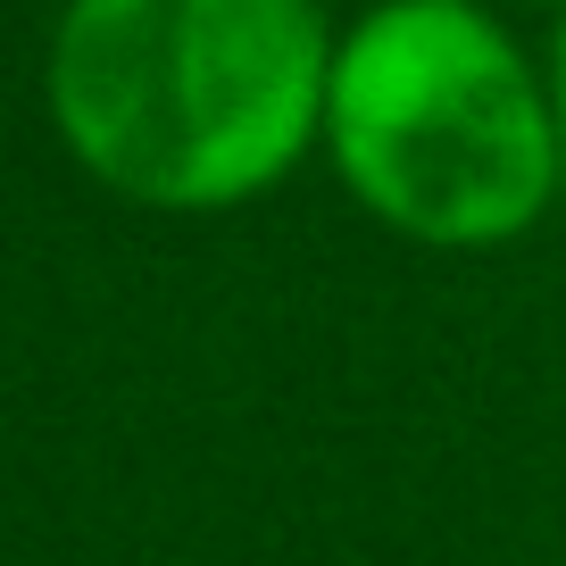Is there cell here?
I'll use <instances>...</instances> for the list:
<instances>
[{"mask_svg": "<svg viewBox=\"0 0 566 566\" xmlns=\"http://www.w3.org/2000/svg\"><path fill=\"white\" fill-rule=\"evenodd\" d=\"M325 0H59L51 134L108 200L226 217L292 184L325 134Z\"/></svg>", "mask_w": 566, "mask_h": 566, "instance_id": "obj_1", "label": "cell"}, {"mask_svg": "<svg viewBox=\"0 0 566 566\" xmlns=\"http://www.w3.org/2000/svg\"><path fill=\"white\" fill-rule=\"evenodd\" d=\"M317 150L417 250H509L558 209L549 67L483 0H367L334 34Z\"/></svg>", "mask_w": 566, "mask_h": 566, "instance_id": "obj_2", "label": "cell"}, {"mask_svg": "<svg viewBox=\"0 0 566 566\" xmlns=\"http://www.w3.org/2000/svg\"><path fill=\"white\" fill-rule=\"evenodd\" d=\"M509 9H549V18H566V0H509Z\"/></svg>", "mask_w": 566, "mask_h": 566, "instance_id": "obj_4", "label": "cell"}, {"mask_svg": "<svg viewBox=\"0 0 566 566\" xmlns=\"http://www.w3.org/2000/svg\"><path fill=\"white\" fill-rule=\"evenodd\" d=\"M549 108H558V209H566V18H558V34H549Z\"/></svg>", "mask_w": 566, "mask_h": 566, "instance_id": "obj_3", "label": "cell"}]
</instances>
